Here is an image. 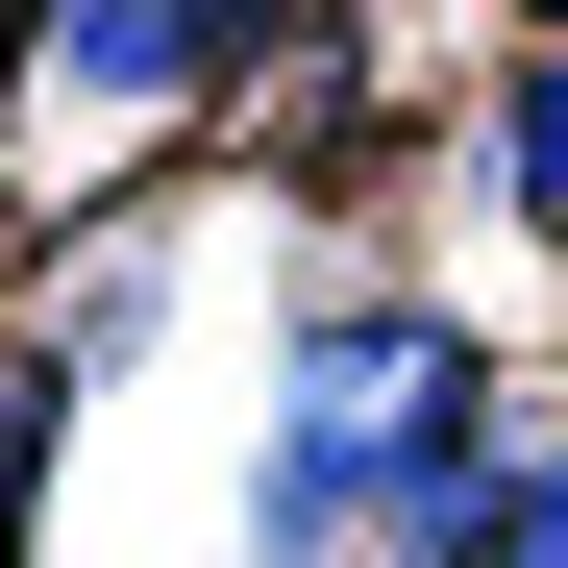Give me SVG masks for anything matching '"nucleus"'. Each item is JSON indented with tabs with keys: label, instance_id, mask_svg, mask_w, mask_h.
Returning a JSON list of instances; mask_svg holds the SVG:
<instances>
[{
	"label": "nucleus",
	"instance_id": "1",
	"mask_svg": "<svg viewBox=\"0 0 568 568\" xmlns=\"http://www.w3.org/2000/svg\"><path fill=\"white\" fill-rule=\"evenodd\" d=\"M50 149H124V124H199L223 74H199V26L173 0H26V74H0Z\"/></svg>",
	"mask_w": 568,
	"mask_h": 568
},
{
	"label": "nucleus",
	"instance_id": "2",
	"mask_svg": "<svg viewBox=\"0 0 568 568\" xmlns=\"http://www.w3.org/2000/svg\"><path fill=\"white\" fill-rule=\"evenodd\" d=\"M469 173H495V199L568 247V26H519V74H495V100H469Z\"/></svg>",
	"mask_w": 568,
	"mask_h": 568
},
{
	"label": "nucleus",
	"instance_id": "3",
	"mask_svg": "<svg viewBox=\"0 0 568 568\" xmlns=\"http://www.w3.org/2000/svg\"><path fill=\"white\" fill-rule=\"evenodd\" d=\"M74 396H100L74 346H0V544H26V495H50V445H74Z\"/></svg>",
	"mask_w": 568,
	"mask_h": 568
},
{
	"label": "nucleus",
	"instance_id": "4",
	"mask_svg": "<svg viewBox=\"0 0 568 568\" xmlns=\"http://www.w3.org/2000/svg\"><path fill=\"white\" fill-rule=\"evenodd\" d=\"M199 26V74H272V50H322V0H173Z\"/></svg>",
	"mask_w": 568,
	"mask_h": 568
},
{
	"label": "nucleus",
	"instance_id": "5",
	"mask_svg": "<svg viewBox=\"0 0 568 568\" xmlns=\"http://www.w3.org/2000/svg\"><path fill=\"white\" fill-rule=\"evenodd\" d=\"M469 568H568V445H544L519 495H495V544H469Z\"/></svg>",
	"mask_w": 568,
	"mask_h": 568
}]
</instances>
